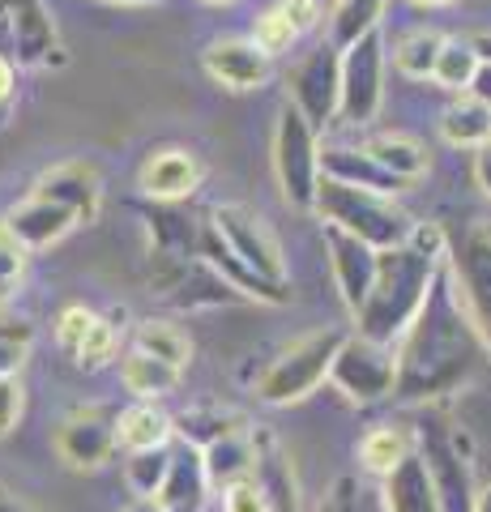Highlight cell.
<instances>
[{"label": "cell", "instance_id": "9", "mask_svg": "<svg viewBox=\"0 0 491 512\" xmlns=\"http://www.w3.org/2000/svg\"><path fill=\"white\" fill-rule=\"evenodd\" d=\"M329 384H334L351 406L385 402V397H393V389H398V350L363 338V333H351V338L342 342L334 367H329Z\"/></svg>", "mask_w": 491, "mask_h": 512}, {"label": "cell", "instance_id": "41", "mask_svg": "<svg viewBox=\"0 0 491 512\" xmlns=\"http://www.w3.org/2000/svg\"><path fill=\"white\" fill-rule=\"evenodd\" d=\"M94 316H99V312L82 308V303H69V308H60V316H56V346L65 350L69 359L77 355V346L86 342V333H90V325H94Z\"/></svg>", "mask_w": 491, "mask_h": 512}, {"label": "cell", "instance_id": "32", "mask_svg": "<svg viewBox=\"0 0 491 512\" xmlns=\"http://www.w3.org/2000/svg\"><path fill=\"white\" fill-rule=\"evenodd\" d=\"M410 457V440H406V431L398 427H372L368 436L359 440V461H363V470H368L372 478H385L402 466V461Z\"/></svg>", "mask_w": 491, "mask_h": 512}, {"label": "cell", "instance_id": "39", "mask_svg": "<svg viewBox=\"0 0 491 512\" xmlns=\"http://www.w3.org/2000/svg\"><path fill=\"white\" fill-rule=\"evenodd\" d=\"M26 261H30V248L9 231V222L0 218V308H9V299L22 291Z\"/></svg>", "mask_w": 491, "mask_h": 512}, {"label": "cell", "instance_id": "52", "mask_svg": "<svg viewBox=\"0 0 491 512\" xmlns=\"http://www.w3.org/2000/svg\"><path fill=\"white\" fill-rule=\"evenodd\" d=\"M103 5H124V9H146V5H163V0H103Z\"/></svg>", "mask_w": 491, "mask_h": 512}, {"label": "cell", "instance_id": "25", "mask_svg": "<svg viewBox=\"0 0 491 512\" xmlns=\"http://www.w3.org/2000/svg\"><path fill=\"white\" fill-rule=\"evenodd\" d=\"M120 380H124V389H129L137 402H158V397L180 389L184 372L180 367H171V363H163V359L146 355V350L129 346L124 350V359H120Z\"/></svg>", "mask_w": 491, "mask_h": 512}, {"label": "cell", "instance_id": "30", "mask_svg": "<svg viewBox=\"0 0 491 512\" xmlns=\"http://www.w3.org/2000/svg\"><path fill=\"white\" fill-rule=\"evenodd\" d=\"M176 431L184 436V444L210 448L218 440L235 436V431H248V419L244 414H235V410H223V406H193V410H184L176 419Z\"/></svg>", "mask_w": 491, "mask_h": 512}, {"label": "cell", "instance_id": "44", "mask_svg": "<svg viewBox=\"0 0 491 512\" xmlns=\"http://www.w3.org/2000/svg\"><path fill=\"white\" fill-rule=\"evenodd\" d=\"M35 342V325L26 316H13L9 308H0V346H26Z\"/></svg>", "mask_w": 491, "mask_h": 512}, {"label": "cell", "instance_id": "38", "mask_svg": "<svg viewBox=\"0 0 491 512\" xmlns=\"http://www.w3.org/2000/svg\"><path fill=\"white\" fill-rule=\"evenodd\" d=\"M316 512H389L385 487H363L355 478H338Z\"/></svg>", "mask_w": 491, "mask_h": 512}, {"label": "cell", "instance_id": "4", "mask_svg": "<svg viewBox=\"0 0 491 512\" xmlns=\"http://www.w3.org/2000/svg\"><path fill=\"white\" fill-rule=\"evenodd\" d=\"M346 338H351L346 329H316L308 338L291 342L287 350H278L257 376V397L265 406H295L312 397L329 380V367H334Z\"/></svg>", "mask_w": 491, "mask_h": 512}, {"label": "cell", "instance_id": "23", "mask_svg": "<svg viewBox=\"0 0 491 512\" xmlns=\"http://www.w3.org/2000/svg\"><path fill=\"white\" fill-rule=\"evenodd\" d=\"M257 431H235V436L218 440L210 448H201V461H205V478H210V487L227 491L231 483H240V478H252L257 474Z\"/></svg>", "mask_w": 491, "mask_h": 512}, {"label": "cell", "instance_id": "14", "mask_svg": "<svg viewBox=\"0 0 491 512\" xmlns=\"http://www.w3.org/2000/svg\"><path fill=\"white\" fill-rule=\"evenodd\" d=\"M9 60L18 69H60L65 64V47H60L56 22L43 0L9 5Z\"/></svg>", "mask_w": 491, "mask_h": 512}, {"label": "cell", "instance_id": "6", "mask_svg": "<svg viewBox=\"0 0 491 512\" xmlns=\"http://www.w3.org/2000/svg\"><path fill=\"white\" fill-rule=\"evenodd\" d=\"M274 175L282 201L299 214L316 210V188H321V141L316 128L304 120V111L287 103L274 124Z\"/></svg>", "mask_w": 491, "mask_h": 512}, {"label": "cell", "instance_id": "43", "mask_svg": "<svg viewBox=\"0 0 491 512\" xmlns=\"http://www.w3.org/2000/svg\"><path fill=\"white\" fill-rule=\"evenodd\" d=\"M223 512H269V495L257 483V474L240 478V483H231L223 491Z\"/></svg>", "mask_w": 491, "mask_h": 512}, {"label": "cell", "instance_id": "47", "mask_svg": "<svg viewBox=\"0 0 491 512\" xmlns=\"http://www.w3.org/2000/svg\"><path fill=\"white\" fill-rule=\"evenodd\" d=\"M26 363V346H0V376H18Z\"/></svg>", "mask_w": 491, "mask_h": 512}, {"label": "cell", "instance_id": "28", "mask_svg": "<svg viewBox=\"0 0 491 512\" xmlns=\"http://www.w3.org/2000/svg\"><path fill=\"white\" fill-rule=\"evenodd\" d=\"M380 487H385L389 512H445L440 500H436V491H432V478H427L423 461L415 453H410Z\"/></svg>", "mask_w": 491, "mask_h": 512}, {"label": "cell", "instance_id": "10", "mask_svg": "<svg viewBox=\"0 0 491 512\" xmlns=\"http://www.w3.org/2000/svg\"><path fill=\"white\" fill-rule=\"evenodd\" d=\"M56 457L77 474H94L120 453V410L107 402L77 406L56 427Z\"/></svg>", "mask_w": 491, "mask_h": 512}, {"label": "cell", "instance_id": "17", "mask_svg": "<svg viewBox=\"0 0 491 512\" xmlns=\"http://www.w3.org/2000/svg\"><path fill=\"white\" fill-rule=\"evenodd\" d=\"M201 69L210 82H218L223 90H257L269 82V69H274V56L261 52L252 39H214L201 52Z\"/></svg>", "mask_w": 491, "mask_h": 512}, {"label": "cell", "instance_id": "46", "mask_svg": "<svg viewBox=\"0 0 491 512\" xmlns=\"http://www.w3.org/2000/svg\"><path fill=\"white\" fill-rule=\"evenodd\" d=\"M13 90H18V64L9 60V52H0V124H5V111L13 107Z\"/></svg>", "mask_w": 491, "mask_h": 512}, {"label": "cell", "instance_id": "27", "mask_svg": "<svg viewBox=\"0 0 491 512\" xmlns=\"http://www.w3.org/2000/svg\"><path fill=\"white\" fill-rule=\"evenodd\" d=\"M440 137L453 150H483L491 141V107L479 103L474 94H457L440 116Z\"/></svg>", "mask_w": 491, "mask_h": 512}, {"label": "cell", "instance_id": "48", "mask_svg": "<svg viewBox=\"0 0 491 512\" xmlns=\"http://www.w3.org/2000/svg\"><path fill=\"white\" fill-rule=\"evenodd\" d=\"M474 180H479V188L491 197V141H487L479 154H474Z\"/></svg>", "mask_w": 491, "mask_h": 512}, {"label": "cell", "instance_id": "8", "mask_svg": "<svg viewBox=\"0 0 491 512\" xmlns=\"http://www.w3.org/2000/svg\"><path fill=\"white\" fill-rule=\"evenodd\" d=\"M445 265L453 274V286L462 295V308L474 320L479 338L491 359V227L487 222H470L457 235H449Z\"/></svg>", "mask_w": 491, "mask_h": 512}, {"label": "cell", "instance_id": "12", "mask_svg": "<svg viewBox=\"0 0 491 512\" xmlns=\"http://www.w3.org/2000/svg\"><path fill=\"white\" fill-rule=\"evenodd\" d=\"M291 103L321 133L342 111V47L321 43L291 69Z\"/></svg>", "mask_w": 491, "mask_h": 512}, {"label": "cell", "instance_id": "3", "mask_svg": "<svg viewBox=\"0 0 491 512\" xmlns=\"http://www.w3.org/2000/svg\"><path fill=\"white\" fill-rule=\"evenodd\" d=\"M312 214H321V222H334V227L359 235L363 244H372L376 252H389V248L406 244L419 227V222L398 205V197L351 188V184L325 180V175H321V188H316V210Z\"/></svg>", "mask_w": 491, "mask_h": 512}, {"label": "cell", "instance_id": "53", "mask_svg": "<svg viewBox=\"0 0 491 512\" xmlns=\"http://www.w3.org/2000/svg\"><path fill=\"white\" fill-rule=\"evenodd\" d=\"M474 512H491V483L479 495H474Z\"/></svg>", "mask_w": 491, "mask_h": 512}, {"label": "cell", "instance_id": "18", "mask_svg": "<svg viewBox=\"0 0 491 512\" xmlns=\"http://www.w3.org/2000/svg\"><path fill=\"white\" fill-rule=\"evenodd\" d=\"M197 256L201 261H210L218 274H223L235 291H240L248 303H287L291 299V291L282 282H269V278H261L257 269H252L244 256H235L231 252V244L223 235L214 231V222H201V244H197Z\"/></svg>", "mask_w": 491, "mask_h": 512}, {"label": "cell", "instance_id": "16", "mask_svg": "<svg viewBox=\"0 0 491 512\" xmlns=\"http://www.w3.org/2000/svg\"><path fill=\"white\" fill-rule=\"evenodd\" d=\"M201 158L184 146H163V150H150L146 163L137 171V188L146 201H167V205H180L188 201L193 192L201 188Z\"/></svg>", "mask_w": 491, "mask_h": 512}, {"label": "cell", "instance_id": "37", "mask_svg": "<svg viewBox=\"0 0 491 512\" xmlns=\"http://www.w3.org/2000/svg\"><path fill=\"white\" fill-rule=\"evenodd\" d=\"M120 333H124V325H116L112 316H94V325L86 333V342L77 346L73 363L82 367V372H99V367H107L120 350Z\"/></svg>", "mask_w": 491, "mask_h": 512}, {"label": "cell", "instance_id": "11", "mask_svg": "<svg viewBox=\"0 0 491 512\" xmlns=\"http://www.w3.org/2000/svg\"><path fill=\"white\" fill-rule=\"evenodd\" d=\"M380 103H385V39L380 30L363 35L359 43L342 47V111L346 124H372Z\"/></svg>", "mask_w": 491, "mask_h": 512}, {"label": "cell", "instance_id": "35", "mask_svg": "<svg viewBox=\"0 0 491 512\" xmlns=\"http://www.w3.org/2000/svg\"><path fill=\"white\" fill-rule=\"evenodd\" d=\"M479 69H483V56H479V47H474V39H445V52L436 60L432 82L453 90V94H466L474 86V73Z\"/></svg>", "mask_w": 491, "mask_h": 512}, {"label": "cell", "instance_id": "7", "mask_svg": "<svg viewBox=\"0 0 491 512\" xmlns=\"http://www.w3.org/2000/svg\"><path fill=\"white\" fill-rule=\"evenodd\" d=\"M150 291L180 312H210L248 303L235 286L201 256H150Z\"/></svg>", "mask_w": 491, "mask_h": 512}, {"label": "cell", "instance_id": "24", "mask_svg": "<svg viewBox=\"0 0 491 512\" xmlns=\"http://www.w3.org/2000/svg\"><path fill=\"white\" fill-rule=\"evenodd\" d=\"M146 231L154 239L150 256H197V244H201V222L188 218L180 205H167V201H150L146 210Z\"/></svg>", "mask_w": 491, "mask_h": 512}, {"label": "cell", "instance_id": "54", "mask_svg": "<svg viewBox=\"0 0 491 512\" xmlns=\"http://www.w3.org/2000/svg\"><path fill=\"white\" fill-rule=\"evenodd\" d=\"M9 5H13V0H0V35H5V39H9Z\"/></svg>", "mask_w": 491, "mask_h": 512}, {"label": "cell", "instance_id": "2", "mask_svg": "<svg viewBox=\"0 0 491 512\" xmlns=\"http://www.w3.org/2000/svg\"><path fill=\"white\" fill-rule=\"evenodd\" d=\"M445 252H449V231L436 227V222H419L406 244L380 252L372 295L355 316L363 338L398 346L410 320L419 316L427 291H432L440 265H445Z\"/></svg>", "mask_w": 491, "mask_h": 512}, {"label": "cell", "instance_id": "31", "mask_svg": "<svg viewBox=\"0 0 491 512\" xmlns=\"http://www.w3.org/2000/svg\"><path fill=\"white\" fill-rule=\"evenodd\" d=\"M133 346L171 363V367H180V372H188V363H193V342H188V333L180 325H171V320H154V316L141 320L133 329Z\"/></svg>", "mask_w": 491, "mask_h": 512}, {"label": "cell", "instance_id": "22", "mask_svg": "<svg viewBox=\"0 0 491 512\" xmlns=\"http://www.w3.org/2000/svg\"><path fill=\"white\" fill-rule=\"evenodd\" d=\"M205 495H210V478H205V461L201 448L184 444L176 448V461H171V474L163 491L154 495L163 512H205Z\"/></svg>", "mask_w": 491, "mask_h": 512}, {"label": "cell", "instance_id": "19", "mask_svg": "<svg viewBox=\"0 0 491 512\" xmlns=\"http://www.w3.org/2000/svg\"><path fill=\"white\" fill-rule=\"evenodd\" d=\"M30 192H35V197L69 205V210L82 218L86 227L103 210V180H99V171H94L90 163H60L52 171H43Z\"/></svg>", "mask_w": 491, "mask_h": 512}, {"label": "cell", "instance_id": "26", "mask_svg": "<svg viewBox=\"0 0 491 512\" xmlns=\"http://www.w3.org/2000/svg\"><path fill=\"white\" fill-rule=\"evenodd\" d=\"M176 436V419L154 406V402H133L120 410V448L124 453H146V448H167Z\"/></svg>", "mask_w": 491, "mask_h": 512}, {"label": "cell", "instance_id": "5", "mask_svg": "<svg viewBox=\"0 0 491 512\" xmlns=\"http://www.w3.org/2000/svg\"><path fill=\"white\" fill-rule=\"evenodd\" d=\"M415 448L432 491L445 512H474V466H470V444L449 423L445 410H427L415 427Z\"/></svg>", "mask_w": 491, "mask_h": 512}, {"label": "cell", "instance_id": "55", "mask_svg": "<svg viewBox=\"0 0 491 512\" xmlns=\"http://www.w3.org/2000/svg\"><path fill=\"white\" fill-rule=\"evenodd\" d=\"M474 47H479L483 60H491V35H479V39H474Z\"/></svg>", "mask_w": 491, "mask_h": 512}, {"label": "cell", "instance_id": "33", "mask_svg": "<svg viewBox=\"0 0 491 512\" xmlns=\"http://www.w3.org/2000/svg\"><path fill=\"white\" fill-rule=\"evenodd\" d=\"M440 52H445V35L423 26V30H410V35L398 39V47H393V64H398L402 77H415V82H423V77L436 73Z\"/></svg>", "mask_w": 491, "mask_h": 512}, {"label": "cell", "instance_id": "1", "mask_svg": "<svg viewBox=\"0 0 491 512\" xmlns=\"http://www.w3.org/2000/svg\"><path fill=\"white\" fill-rule=\"evenodd\" d=\"M479 355H487V346L462 308L449 265H440L419 316L398 338V389L393 397L398 402H436L470 376Z\"/></svg>", "mask_w": 491, "mask_h": 512}, {"label": "cell", "instance_id": "34", "mask_svg": "<svg viewBox=\"0 0 491 512\" xmlns=\"http://www.w3.org/2000/svg\"><path fill=\"white\" fill-rule=\"evenodd\" d=\"M171 461H176V453L167 448H146V453H124V483H129V491L137 495V500H154L158 491H163L167 474H171Z\"/></svg>", "mask_w": 491, "mask_h": 512}, {"label": "cell", "instance_id": "21", "mask_svg": "<svg viewBox=\"0 0 491 512\" xmlns=\"http://www.w3.org/2000/svg\"><path fill=\"white\" fill-rule=\"evenodd\" d=\"M321 175L351 188H368V192H385V197H398L406 188V180L389 175L385 167L376 163L372 154H363V146H321Z\"/></svg>", "mask_w": 491, "mask_h": 512}, {"label": "cell", "instance_id": "36", "mask_svg": "<svg viewBox=\"0 0 491 512\" xmlns=\"http://www.w3.org/2000/svg\"><path fill=\"white\" fill-rule=\"evenodd\" d=\"M380 18H385V0H338L334 9V47H351L363 35L380 30Z\"/></svg>", "mask_w": 491, "mask_h": 512}, {"label": "cell", "instance_id": "57", "mask_svg": "<svg viewBox=\"0 0 491 512\" xmlns=\"http://www.w3.org/2000/svg\"><path fill=\"white\" fill-rule=\"evenodd\" d=\"M415 5H457V0H415Z\"/></svg>", "mask_w": 491, "mask_h": 512}, {"label": "cell", "instance_id": "45", "mask_svg": "<svg viewBox=\"0 0 491 512\" xmlns=\"http://www.w3.org/2000/svg\"><path fill=\"white\" fill-rule=\"evenodd\" d=\"M278 9L287 13L299 35H308V30L321 22V0H278Z\"/></svg>", "mask_w": 491, "mask_h": 512}, {"label": "cell", "instance_id": "49", "mask_svg": "<svg viewBox=\"0 0 491 512\" xmlns=\"http://www.w3.org/2000/svg\"><path fill=\"white\" fill-rule=\"evenodd\" d=\"M466 94H474L479 103H487V107H491V60H483V69L474 73V86H470Z\"/></svg>", "mask_w": 491, "mask_h": 512}, {"label": "cell", "instance_id": "29", "mask_svg": "<svg viewBox=\"0 0 491 512\" xmlns=\"http://www.w3.org/2000/svg\"><path fill=\"white\" fill-rule=\"evenodd\" d=\"M363 154H372L389 175H398V180H406V184L419 180V175L427 171V150L406 133H376V137L363 141Z\"/></svg>", "mask_w": 491, "mask_h": 512}, {"label": "cell", "instance_id": "13", "mask_svg": "<svg viewBox=\"0 0 491 512\" xmlns=\"http://www.w3.org/2000/svg\"><path fill=\"white\" fill-rule=\"evenodd\" d=\"M210 222H214V231L231 244V252L244 256V261L257 269L261 278L287 286V261H282V244H278V235L269 231V222L257 210H248V205H218V210L210 214Z\"/></svg>", "mask_w": 491, "mask_h": 512}, {"label": "cell", "instance_id": "50", "mask_svg": "<svg viewBox=\"0 0 491 512\" xmlns=\"http://www.w3.org/2000/svg\"><path fill=\"white\" fill-rule=\"evenodd\" d=\"M0 512H35V508H30V504H22L18 495H9L5 487H0Z\"/></svg>", "mask_w": 491, "mask_h": 512}, {"label": "cell", "instance_id": "15", "mask_svg": "<svg viewBox=\"0 0 491 512\" xmlns=\"http://www.w3.org/2000/svg\"><path fill=\"white\" fill-rule=\"evenodd\" d=\"M325 252H329V269H334V286L346 303V312L359 316V308L372 295L380 252L372 244H363L359 235L334 227V222H325Z\"/></svg>", "mask_w": 491, "mask_h": 512}, {"label": "cell", "instance_id": "20", "mask_svg": "<svg viewBox=\"0 0 491 512\" xmlns=\"http://www.w3.org/2000/svg\"><path fill=\"white\" fill-rule=\"evenodd\" d=\"M5 222H9V231L18 235L30 252L52 248V244H60V239H65L73 227H82V218H77L69 205L35 197V192H30L22 205H13V210L5 214Z\"/></svg>", "mask_w": 491, "mask_h": 512}, {"label": "cell", "instance_id": "51", "mask_svg": "<svg viewBox=\"0 0 491 512\" xmlns=\"http://www.w3.org/2000/svg\"><path fill=\"white\" fill-rule=\"evenodd\" d=\"M120 512H163V508H158V500H137L133 495V504H124Z\"/></svg>", "mask_w": 491, "mask_h": 512}, {"label": "cell", "instance_id": "42", "mask_svg": "<svg viewBox=\"0 0 491 512\" xmlns=\"http://www.w3.org/2000/svg\"><path fill=\"white\" fill-rule=\"evenodd\" d=\"M26 414V384L22 376H0V440H9L18 431Z\"/></svg>", "mask_w": 491, "mask_h": 512}, {"label": "cell", "instance_id": "56", "mask_svg": "<svg viewBox=\"0 0 491 512\" xmlns=\"http://www.w3.org/2000/svg\"><path fill=\"white\" fill-rule=\"evenodd\" d=\"M201 5H214V9H227V5H235V0H201Z\"/></svg>", "mask_w": 491, "mask_h": 512}, {"label": "cell", "instance_id": "40", "mask_svg": "<svg viewBox=\"0 0 491 512\" xmlns=\"http://www.w3.org/2000/svg\"><path fill=\"white\" fill-rule=\"evenodd\" d=\"M295 39H299V30L291 26V18H287V13H282L278 5H269L261 18H257V26H252V43H257L261 52H269V56L287 52Z\"/></svg>", "mask_w": 491, "mask_h": 512}]
</instances>
